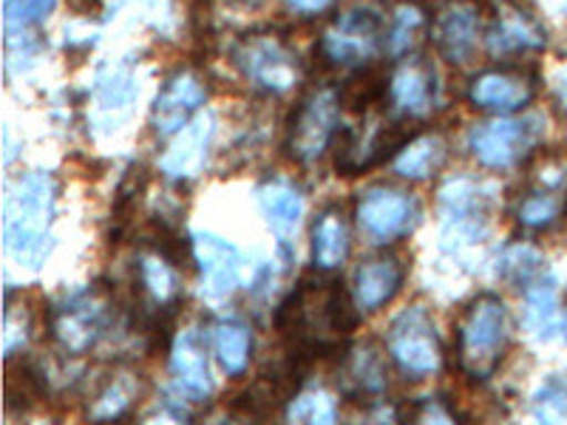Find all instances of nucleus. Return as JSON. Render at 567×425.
Segmentation results:
<instances>
[{"label": "nucleus", "mask_w": 567, "mask_h": 425, "mask_svg": "<svg viewBox=\"0 0 567 425\" xmlns=\"http://www.w3.org/2000/svg\"><path fill=\"white\" fill-rule=\"evenodd\" d=\"M207 100V85L205 80L196 74V71H179L168 83L162 85L159 97L154 103V114H151V123L159 136H176L187 123L190 116L205 105Z\"/></svg>", "instance_id": "obj_11"}, {"label": "nucleus", "mask_w": 567, "mask_h": 425, "mask_svg": "<svg viewBox=\"0 0 567 425\" xmlns=\"http://www.w3.org/2000/svg\"><path fill=\"white\" fill-rule=\"evenodd\" d=\"M567 212V162L545 159L536 168L534 185L516 207V221L528 230H548Z\"/></svg>", "instance_id": "obj_10"}, {"label": "nucleus", "mask_w": 567, "mask_h": 425, "mask_svg": "<svg viewBox=\"0 0 567 425\" xmlns=\"http://www.w3.org/2000/svg\"><path fill=\"white\" fill-rule=\"evenodd\" d=\"M485 207L488 199L471 179L445 182L440 190V210H443L445 239H480L485 230Z\"/></svg>", "instance_id": "obj_13"}, {"label": "nucleus", "mask_w": 567, "mask_h": 425, "mask_svg": "<svg viewBox=\"0 0 567 425\" xmlns=\"http://www.w3.org/2000/svg\"><path fill=\"white\" fill-rule=\"evenodd\" d=\"M386 349L389 357L409 377H425V374L437 372L443 363V346H440L434 321L425 307H409L406 312L394 318V323L389 326Z\"/></svg>", "instance_id": "obj_5"}, {"label": "nucleus", "mask_w": 567, "mask_h": 425, "mask_svg": "<svg viewBox=\"0 0 567 425\" xmlns=\"http://www.w3.org/2000/svg\"><path fill=\"white\" fill-rule=\"evenodd\" d=\"M499 276L505 281L516 283V287H530L536 278L545 276V258L539 256V250L528 245H514L499 256Z\"/></svg>", "instance_id": "obj_31"}, {"label": "nucleus", "mask_w": 567, "mask_h": 425, "mask_svg": "<svg viewBox=\"0 0 567 425\" xmlns=\"http://www.w3.org/2000/svg\"><path fill=\"white\" fill-rule=\"evenodd\" d=\"M341 377L349 397H381L389 386L386 354L372 341L358 343L341 357Z\"/></svg>", "instance_id": "obj_20"}, {"label": "nucleus", "mask_w": 567, "mask_h": 425, "mask_svg": "<svg viewBox=\"0 0 567 425\" xmlns=\"http://www.w3.org/2000/svg\"><path fill=\"white\" fill-rule=\"evenodd\" d=\"M403 278H406V267L394 256L369 258L367 265L358 267L352 296L361 312H378L386 307L403 287Z\"/></svg>", "instance_id": "obj_21"}, {"label": "nucleus", "mask_w": 567, "mask_h": 425, "mask_svg": "<svg viewBox=\"0 0 567 425\" xmlns=\"http://www.w3.org/2000/svg\"><path fill=\"white\" fill-rule=\"evenodd\" d=\"M383 20L369 7L338 14L321 38V54L332 65H367L381 45Z\"/></svg>", "instance_id": "obj_8"}, {"label": "nucleus", "mask_w": 567, "mask_h": 425, "mask_svg": "<svg viewBox=\"0 0 567 425\" xmlns=\"http://www.w3.org/2000/svg\"><path fill=\"white\" fill-rule=\"evenodd\" d=\"M109 318L111 301L105 292H74L52 312V335L69 354H85L105 335Z\"/></svg>", "instance_id": "obj_9"}, {"label": "nucleus", "mask_w": 567, "mask_h": 425, "mask_svg": "<svg viewBox=\"0 0 567 425\" xmlns=\"http://www.w3.org/2000/svg\"><path fill=\"white\" fill-rule=\"evenodd\" d=\"M425 27V12L417 7V3H403L394 12V23L392 32L386 38V49L392 58H400V54H406L414 43H417L420 32Z\"/></svg>", "instance_id": "obj_33"}, {"label": "nucleus", "mask_w": 567, "mask_h": 425, "mask_svg": "<svg viewBox=\"0 0 567 425\" xmlns=\"http://www.w3.org/2000/svg\"><path fill=\"white\" fill-rule=\"evenodd\" d=\"M536 77L523 69H494L480 74L468 89V100L477 108L494 114H514L534 103Z\"/></svg>", "instance_id": "obj_12"}, {"label": "nucleus", "mask_w": 567, "mask_h": 425, "mask_svg": "<svg viewBox=\"0 0 567 425\" xmlns=\"http://www.w3.org/2000/svg\"><path fill=\"white\" fill-rule=\"evenodd\" d=\"M449 154V145L440 134H417L406 148L394 156V170H398L403 179H429L434 170H440V165L445 162Z\"/></svg>", "instance_id": "obj_26"}, {"label": "nucleus", "mask_w": 567, "mask_h": 425, "mask_svg": "<svg viewBox=\"0 0 567 425\" xmlns=\"http://www.w3.org/2000/svg\"><path fill=\"white\" fill-rule=\"evenodd\" d=\"M287 419L290 423H336L338 406L336 397L323 388H310L290 400L287 406Z\"/></svg>", "instance_id": "obj_32"}, {"label": "nucleus", "mask_w": 567, "mask_h": 425, "mask_svg": "<svg viewBox=\"0 0 567 425\" xmlns=\"http://www.w3.org/2000/svg\"><path fill=\"white\" fill-rule=\"evenodd\" d=\"M136 400V381L134 374L123 372L111 377L103 388H100L97 400H94V406H91V419H120L131 406H134Z\"/></svg>", "instance_id": "obj_30"}, {"label": "nucleus", "mask_w": 567, "mask_h": 425, "mask_svg": "<svg viewBox=\"0 0 567 425\" xmlns=\"http://www.w3.org/2000/svg\"><path fill=\"white\" fill-rule=\"evenodd\" d=\"M7 412L14 414L18 406L23 408V412L38 406L45 394L43 372H40L34 363H18L14 357H7Z\"/></svg>", "instance_id": "obj_28"}, {"label": "nucleus", "mask_w": 567, "mask_h": 425, "mask_svg": "<svg viewBox=\"0 0 567 425\" xmlns=\"http://www.w3.org/2000/svg\"><path fill=\"white\" fill-rule=\"evenodd\" d=\"M213 139V116H199L196 123L185 125V128L176 134V139L171 142V148L165 151V156L159 159V170L168 179L185 182L199 176V170L205 168L207 151H210Z\"/></svg>", "instance_id": "obj_19"}, {"label": "nucleus", "mask_w": 567, "mask_h": 425, "mask_svg": "<svg viewBox=\"0 0 567 425\" xmlns=\"http://www.w3.org/2000/svg\"><path fill=\"white\" fill-rule=\"evenodd\" d=\"M567 315L561 310L559 287L550 276L536 278L525 287V329L536 341H556L565 332Z\"/></svg>", "instance_id": "obj_22"}, {"label": "nucleus", "mask_w": 567, "mask_h": 425, "mask_svg": "<svg viewBox=\"0 0 567 425\" xmlns=\"http://www.w3.org/2000/svg\"><path fill=\"white\" fill-rule=\"evenodd\" d=\"M250 349H252V335L250 329L239 321H221L213 329V352L219 357L221 369H225L230 377L241 374L250 363Z\"/></svg>", "instance_id": "obj_27"}, {"label": "nucleus", "mask_w": 567, "mask_h": 425, "mask_svg": "<svg viewBox=\"0 0 567 425\" xmlns=\"http://www.w3.org/2000/svg\"><path fill=\"white\" fill-rule=\"evenodd\" d=\"M171 372L185 397H210L213 377L210 366H207V349L196 329H185L171 341Z\"/></svg>", "instance_id": "obj_18"}, {"label": "nucleus", "mask_w": 567, "mask_h": 425, "mask_svg": "<svg viewBox=\"0 0 567 425\" xmlns=\"http://www.w3.org/2000/svg\"><path fill=\"white\" fill-rule=\"evenodd\" d=\"M241 3H258V0H241Z\"/></svg>", "instance_id": "obj_40"}, {"label": "nucleus", "mask_w": 567, "mask_h": 425, "mask_svg": "<svg viewBox=\"0 0 567 425\" xmlns=\"http://www.w3.org/2000/svg\"><path fill=\"white\" fill-rule=\"evenodd\" d=\"M194 261L202 272V290L210 298H225L239 287L241 252L230 241L202 232L194 241Z\"/></svg>", "instance_id": "obj_15"}, {"label": "nucleus", "mask_w": 567, "mask_h": 425, "mask_svg": "<svg viewBox=\"0 0 567 425\" xmlns=\"http://www.w3.org/2000/svg\"><path fill=\"white\" fill-rule=\"evenodd\" d=\"M341 91L336 89H316L298 105L287 142L292 159L303 165L321 159L341 128Z\"/></svg>", "instance_id": "obj_6"}, {"label": "nucleus", "mask_w": 567, "mask_h": 425, "mask_svg": "<svg viewBox=\"0 0 567 425\" xmlns=\"http://www.w3.org/2000/svg\"><path fill=\"white\" fill-rule=\"evenodd\" d=\"M488 52L494 58H516V54L539 52L548 45V32L539 20L530 14V9L523 7V0H511L494 27L488 29Z\"/></svg>", "instance_id": "obj_14"}, {"label": "nucleus", "mask_w": 567, "mask_h": 425, "mask_svg": "<svg viewBox=\"0 0 567 425\" xmlns=\"http://www.w3.org/2000/svg\"><path fill=\"white\" fill-rule=\"evenodd\" d=\"M258 205L265 210L267 225H270V230L278 236L281 247L290 245V239L296 236L303 216L301 194H298L292 185H287V182L272 179L258 187Z\"/></svg>", "instance_id": "obj_23"}, {"label": "nucleus", "mask_w": 567, "mask_h": 425, "mask_svg": "<svg viewBox=\"0 0 567 425\" xmlns=\"http://www.w3.org/2000/svg\"><path fill=\"white\" fill-rule=\"evenodd\" d=\"M233 63L256 89L287 94L298 83V58L276 32H250L233 45Z\"/></svg>", "instance_id": "obj_3"}, {"label": "nucleus", "mask_w": 567, "mask_h": 425, "mask_svg": "<svg viewBox=\"0 0 567 425\" xmlns=\"http://www.w3.org/2000/svg\"><path fill=\"white\" fill-rule=\"evenodd\" d=\"M417 216L420 210L414 196L389 185H374L363 190L354 210V219L374 245H392L409 236L417 225Z\"/></svg>", "instance_id": "obj_7"}, {"label": "nucleus", "mask_w": 567, "mask_h": 425, "mask_svg": "<svg viewBox=\"0 0 567 425\" xmlns=\"http://www.w3.org/2000/svg\"><path fill=\"white\" fill-rule=\"evenodd\" d=\"M534 414L548 423H559L567 419V377H550L545 386L539 388L534 400Z\"/></svg>", "instance_id": "obj_35"}, {"label": "nucleus", "mask_w": 567, "mask_h": 425, "mask_svg": "<svg viewBox=\"0 0 567 425\" xmlns=\"http://www.w3.org/2000/svg\"><path fill=\"white\" fill-rule=\"evenodd\" d=\"M434 45L449 63H468L477 52L480 38V9L468 0L445 9L434 23Z\"/></svg>", "instance_id": "obj_16"}, {"label": "nucleus", "mask_w": 567, "mask_h": 425, "mask_svg": "<svg viewBox=\"0 0 567 425\" xmlns=\"http://www.w3.org/2000/svg\"><path fill=\"white\" fill-rule=\"evenodd\" d=\"M352 250V232L347 219L338 207H329L312 225V258L316 267L323 272H332L343 265Z\"/></svg>", "instance_id": "obj_24"}, {"label": "nucleus", "mask_w": 567, "mask_h": 425, "mask_svg": "<svg viewBox=\"0 0 567 425\" xmlns=\"http://www.w3.org/2000/svg\"><path fill=\"white\" fill-rule=\"evenodd\" d=\"M58 0H7L3 3V27H7V38H18V34H32L45 14L52 12Z\"/></svg>", "instance_id": "obj_34"}, {"label": "nucleus", "mask_w": 567, "mask_h": 425, "mask_svg": "<svg viewBox=\"0 0 567 425\" xmlns=\"http://www.w3.org/2000/svg\"><path fill=\"white\" fill-rule=\"evenodd\" d=\"M389 97L400 116L423 120L434 105V69L423 58H412L394 69L389 80Z\"/></svg>", "instance_id": "obj_17"}, {"label": "nucleus", "mask_w": 567, "mask_h": 425, "mask_svg": "<svg viewBox=\"0 0 567 425\" xmlns=\"http://www.w3.org/2000/svg\"><path fill=\"white\" fill-rule=\"evenodd\" d=\"M58 182L52 174H23L3 199V247L23 267H40L52 250Z\"/></svg>", "instance_id": "obj_1"}, {"label": "nucleus", "mask_w": 567, "mask_h": 425, "mask_svg": "<svg viewBox=\"0 0 567 425\" xmlns=\"http://www.w3.org/2000/svg\"><path fill=\"white\" fill-rule=\"evenodd\" d=\"M386 91H389L386 71L369 65V69H361L358 74H352V77L343 83L341 103L347 105L349 111H367L372 108V105L381 103V100L386 97Z\"/></svg>", "instance_id": "obj_29"}, {"label": "nucleus", "mask_w": 567, "mask_h": 425, "mask_svg": "<svg viewBox=\"0 0 567 425\" xmlns=\"http://www.w3.org/2000/svg\"><path fill=\"white\" fill-rule=\"evenodd\" d=\"M336 0H287V7L296 14H321L332 7Z\"/></svg>", "instance_id": "obj_38"}, {"label": "nucleus", "mask_w": 567, "mask_h": 425, "mask_svg": "<svg viewBox=\"0 0 567 425\" xmlns=\"http://www.w3.org/2000/svg\"><path fill=\"white\" fill-rule=\"evenodd\" d=\"M511 343L508 310L503 298H474L457 323V366L471 381H488L503 363Z\"/></svg>", "instance_id": "obj_2"}, {"label": "nucleus", "mask_w": 567, "mask_h": 425, "mask_svg": "<svg viewBox=\"0 0 567 425\" xmlns=\"http://www.w3.org/2000/svg\"><path fill=\"white\" fill-rule=\"evenodd\" d=\"M554 89H556V100H559V105L565 108V114H567V65H561L559 74H556Z\"/></svg>", "instance_id": "obj_39"}, {"label": "nucleus", "mask_w": 567, "mask_h": 425, "mask_svg": "<svg viewBox=\"0 0 567 425\" xmlns=\"http://www.w3.org/2000/svg\"><path fill=\"white\" fill-rule=\"evenodd\" d=\"M29 329V315L23 307H14L12 290L7 292V321H3V349H7V357H12L18 352V346L27 343Z\"/></svg>", "instance_id": "obj_37"}, {"label": "nucleus", "mask_w": 567, "mask_h": 425, "mask_svg": "<svg viewBox=\"0 0 567 425\" xmlns=\"http://www.w3.org/2000/svg\"><path fill=\"white\" fill-rule=\"evenodd\" d=\"M136 281L151 296V301L162 310H174L179 301V276L171 258L162 256L159 250H145L136 261Z\"/></svg>", "instance_id": "obj_25"}, {"label": "nucleus", "mask_w": 567, "mask_h": 425, "mask_svg": "<svg viewBox=\"0 0 567 425\" xmlns=\"http://www.w3.org/2000/svg\"><path fill=\"white\" fill-rule=\"evenodd\" d=\"M134 97V85H131V77L125 71H111L100 77V89H97V100L105 111L109 108H125Z\"/></svg>", "instance_id": "obj_36"}, {"label": "nucleus", "mask_w": 567, "mask_h": 425, "mask_svg": "<svg viewBox=\"0 0 567 425\" xmlns=\"http://www.w3.org/2000/svg\"><path fill=\"white\" fill-rule=\"evenodd\" d=\"M542 128H545L542 116H523V120L496 116L488 123L474 125L468 139L471 154L477 156L485 168H514L539 145Z\"/></svg>", "instance_id": "obj_4"}]
</instances>
